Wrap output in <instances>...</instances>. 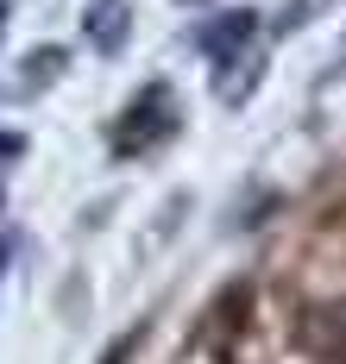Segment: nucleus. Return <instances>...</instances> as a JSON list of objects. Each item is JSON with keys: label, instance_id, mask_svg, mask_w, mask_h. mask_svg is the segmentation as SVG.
Wrapping results in <instances>:
<instances>
[{"label": "nucleus", "instance_id": "obj_7", "mask_svg": "<svg viewBox=\"0 0 346 364\" xmlns=\"http://www.w3.org/2000/svg\"><path fill=\"white\" fill-rule=\"evenodd\" d=\"M6 257H13V239H0V270H6Z\"/></svg>", "mask_w": 346, "mask_h": 364}, {"label": "nucleus", "instance_id": "obj_6", "mask_svg": "<svg viewBox=\"0 0 346 364\" xmlns=\"http://www.w3.org/2000/svg\"><path fill=\"white\" fill-rule=\"evenodd\" d=\"M51 70H63V50H32L26 57V75H51Z\"/></svg>", "mask_w": 346, "mask_h": 364}, {"label": "nucleus", "instance_id": "obj_3", "mask_svg": "<svg viewBox=\"0 0 346 364\" xmlns=\"http://www.w3.org/2000/svg\"><path fill=\"white\" fill-rule=\"evenodd\" d=\"M246 314H252V283H233V289H221V301L201 314V339H208V346H227L233 333L246 327Z\"/></svg>", "mask_w": 346, "mask_h": 364}, {"label": "nucleus", "instance_id": "obj_4", "mask_svg": "<svg viewBox=\"0 0 346 364\" xmlns=\"http://www.w3.org/2000/svg\"><path fill=\"white\" fill-rule=\"evenodd\" d=\"M120 26H126V6H120V0H101V6L88 13V32H95V44H101V50H114L120 38H126Z\"/></svg>", "mask_w": 346, "mask_h": 364}, {"label": "nucleus", "instance_id": "obj_1", "mask_svg": "<svg viewBox=\"0 0 346 364\" xmlns=\"http://www.w3.org/2000/svg\"><path fill=\"white\" fill-rule=\"evenodd\" d=\"M120 139H114V151L120 157H132V151H145L157 139V132H164V88H145V95H139V101H132V107L120 113V126H114Z\"/></svg>", "mask_w": 346, "mask_h": 364}, {"label": "nucleus", "instance_id": "obj_5", "mask_svg": "<svg viewBox=\"0 0 346 364\" xmlns=\"http://www.w3.org/2000/svg\"><path fill=\"white\" fill-rule=\"evenodd\" d=\"M139 339H145V327L120 333V346H108V352H101V364H126V358H132V352H139Z\"/></svg>", "mask_w": 346, "mask_h": 364}, {"label": "nucleus", "instance_id": "obj_2", "mask_svg": "<svg viewBox=\"0 0 346 364\" xmlns=\"http://www.w3.org/2000/svg\"><path fill=\"white\" fill-rule=\"evenodd\" d=\"M252 32H258V13H246V6H233V13H221V19H208L201 26V57H214V63H227L233 50H246L252 44Z\"/></svg>", "mask_w": 346, "mask_h": 364}]
</instances>
